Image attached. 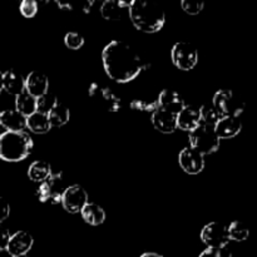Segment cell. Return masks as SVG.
I'll return each instance as SVG.
<instances>
[{
  "mask_svg": "<svg viewBox=\"0 0 257 257\" xmlns=\"http://www.w3.org/2000/svg\"><path fill=\"white\" fill-rule=\"evenodd\" d=\"M105 73L117 83H130L147 68L137 50L123 40H112L102 52Z\"/></svg>",
  "mask_w": 257,
  "mask_h": 257,
  "instance_id": "6da1fadb",
  "label": "cell"
},
{
  "mask_svg": "<svg viewBox=\"0 0 257 257\" xmlns=\"http://www.w3.org/2000/svg\"><path fill=\"white\" fill-rule=\"evenodd\" d=\"M128 14L133 25L143 33L160 32L166 22L162 8L146 0H132L128 3Z\"/></svg>",
  "mask_w": 257,
  "mask_h": 257,
  "instance_id": "7a4b0ae2",
  "label": "cell"
},
{
  "mask_svg": "<svg viewBox=\"0 0 257 257\" xmlns=\"http://www.w3.org/2000/svg\"><path fill=\"white\" fill-rule=\"evenodd\" d=\"M34 143L29 133L7 132L0 136V158L5 162H20L29 157Z\"/></svg>",
  "mask_w": 257,
  "mask_h": 257,
  "instance_id": "3957f363",
  "label": "cell"
},
{
  "mask_svg": "<svg viewBox=\"0 0 257 257\" xmlns=\"http://www.w3.org/2000/svg\"><path fill=\"white\" fill-rule=\"evenodd\" d=\"M190 143L191 147L203 156L212 155L220 148V138L216 135L213 127L202 123L190 132Z\"/></svg>",
  "mask_w": 257,
  "mask_h": 257,
  "instance_id": "277c9868",
  "label": "cell"
},
{
  "mask_svg": "<svg viewBox=\"0 0 257 257\" xmlns=\"http://www.w3.org/2000/svg\"><path fill=\"white\" fill-rule=\"evenodd\" d=\"M212 104L223 115L240 117L245 109V103L231 89H220L213 95Z\"/></svg>",
  "mask_w": 257,
  "mask_h": 257,
  "instance_id": "5b68a950",
  "label": "cell"
},
{
  "mask_svg": "<svg viewBox=\"0 0 257 257\" xmlns=\"http://www.w3.org/2000/svg\"><path fill=\"white\" fill-rule=\"evenodd\" d=\"M172 62L178 69L191 70L197 65L198 50L193 44L188 42H178L171 50Z\"/></svg>",
  "mask_w": 257,
  "mask_h": 257,
  "instance_id": "8992f818",
  "label": "cell"
},
{
  "mask_svg": "<svg viewBox=\"0 0 257 257\" xmlns=\"http://www.w3.org/2000/svg\"><path fill=\"white\" fill-rule=\"evenodd\" d=\"M88 94L100 107L104 108L105 110H109V112H117L122 107L120 98L109 87H104V85H100L98 83H92L89 85V89H88Z\"/></svg>",
  "mask_w": 257,
  "mask_h": 257,
  "instance_id": "52a82bcc",
  "label": "cell"
},
{
  "mask_svg": "<svg viewBox=\"0 0 257 257\" xmlns=\"http://www.w3.org/2000/svg\"><path fill=\"white\" fill-rule=\"evenodd\" d=\"M201 240L208 248H222L226 247L230 238H228L227 226L223 223L213 221L207 223L201 231Z\"/></svg>",
  "mask_w": 257,
  "mask_h": 257,
  "instance_id": "ba28073f",
  "label": "cell"
},
{
  "mask_svg": "<svg viewBox=\"0 0 257 257\" xmlns=\"http://www.w3.org/2000/svg\"><path fill=\"white\" fill-rule=\"evenodd\" d=\"M60 203L69 213H78L88 203V193L80 185H72L65 187Z\"/></svg>",
  "mask_w": 257,
  "mask_h": 257,
  "instance_id": "9c48e42d",
  "label": "cell"
},
{
  "mask_svg": "<svg viewBox=\"0 0 257 257\" xmlns=\"http://www.w3.org/2000/svg\"><path fill=\"white\" fill-rule=\"evenodd\" d=\"M181 168L188 175H198L205 168V156L192 147L183 148L178 156Z\"/></svg>",
  "mask_w": 257,
  "mask_h": 257,
  "instance_id": "30bf717a",
  "label": "cell"
},
{
  "mask_svg": "<svg viewBox=\"0 0 257 257\" xmlns=\"http://www.w3.org/2000/svg\"><path fill=\"white\" fill-rule=\"evenodd\" d=\"M34 238L27 231H18L14 235L10 236L9 243H8L7 251L13 257L27 255L33 247Z\"/></svg>",
  "mask_w": 257,
  "mask_h": 257,
  "instance_id": "8fae6325",
  "label": "cell"
},
{
  "mask_svg": "<svg viewBox=\"0 0 257 257\" xmlns=\"http://www.w3.org/2000/svg\"><path fill=\"white\" fill-rule=\"evenodd\" d=\"M152 123L161 133H173L177 130V114L158 108L152 113Z\"/></svg>",
  "mask_w": 257,
  "mask_h": 257,
  "instance_id": "7c38bea8",
  "label": "cell"
},
{
  "mask_svg": "<svg viewBox=\"0 0 257 257\" xmlns=\"http://www.w3.org/2000/svg\"><path fill=\"white\" fill-rule=\"evenodd\" d=\"M216 135L220 138H233L241 132L242 130V123L240 117H230V115H223L220 120L213 127Z\"/></svg>",
  "mask_w": 257,
  "mask_h": 257,
  "instance_id": "4fadbf2b",
  "label": "cell"
},
{
  "mask_svg": "<svg viewBox=\"0 0 257 257\" xmlns=\"http://www.w3.org/2000/svg\"><path fill=\"white\" fill-rule=\"evenodd\" d=\"M48 88H49L48 77L37 70L30 72L25 79V90L35 98H39L40 95L45 94L48 92Z\"/></svg>",
  "mask_w": 257,
  "mask_h": 257,
  "instance_id": "5bb4252c",
  "label": "cell"
},
{
  "mask_svg": "<svg viewBox=\"0 0 257 257\" xmlns=\"http://www.w3.org/2000/svg\"><path fill=\"white\" fill-rule=\"evenodd\" d=\"M157 102L158 107L162 108V109L168 110V112L175 113V114H178V112L186 105L182 95L172 89L162 90L160 97H158Z\"/></svg>",
  "mask_w": 257,
  "mask_h": 257,
  "instance_id": "9a60e30c",
  "label": "cell"
},
{
  "mask_svg": "<svg viewBox=\"0 0 257 257\" xmlns=\"http://www.w3.org/2000/svg\"><path fill=\"white\" fill-rule=\"evenodd\" d=\"M0 125L9 132H20L27 128V117L17 109H7L0 113Z\"/></svg>",
  "mask_w": 257,
  "mask_h": 257,
  "instance_id": "2e32d148",
  "label": "cell"
},
{
  "mask_svg": "<svg viewBox=\"0 0 257 257\" xmlns=\"http://www.w3.org/2000/svg\"><path fill=\"white\" fill-rule=\"evenodd\" d=\"M3 89L12 95H19L25 90V78L17 69H9L3 73Z\"/></svg>",
  "mask_w": 257,
  "mask_h": 257,
  "instance_id": "e0dca14e",
  "label": "cell"
},
{
  "mask_svg": "<svg viewBox=\"0 0 257 257\" xmlns=\"http://www.w3.org/2000/svg\"><path fill=\"white\" fill-rule=\"evenodd\" d=\"M201 124L200 112L191 105H185L177 114V128L191 132Z\"/></svg>",
  "mask_w": 257,
  "mask_h": 257,
  "instance_id": "ac0fdd59",
  "label": "cell"
},
{
  "mask_svg": "<svg viewBox=\"0 0 257 257\" xmlns=\"http://www.w3.org/2000/svg\"><path fill=\"white\" fill-rule=\"evenodd\" d=\"M124 10L128 12V3L122 0H107L100 7V14L107 20H120Z\"/></svg>",
  "mask_w": 257,
  "mask_h": 257,
  "instance_id": "d6986e66",
  "label": "cell"
},
{
  "mask_svg": "<svg viewBox=\"0 0 257 257\" xmlns=\"http://www.w3.org/2000/svg\"><path fill=\"white\" fill-rule=\"evenodd\" d=\"M80 213H82L83 220L90 226H99L105 221L104 210L97 203L88 202L80 211Z\"/></svg>",
  "mask_w": 257,
  "mask_h": 257,
  "instance_id": "ffe728a7",
  "label": "cell"
},
{
  "mask_svg": "<svg viewBox=\"0 0 257 257\" xmlns=\"http://www.w3.org/2000/svg\"><path fill=\"white\" fill-rule=\"evenodd\" d=\"M27 128L32 131L33 133H37V135H44V133L49 132L52 125H50L48 114L37 110L32 115L27 117Z\"/></svg>",
  "mask_w": 257,
  "mask_h": 257,
  "instance_id": "44dd1931",
  "label": "cell"
},
{
  "mask_svg": "<svg viewBox=\"0 0 257 257\" xmlns=\"http://www.w3.org/2000/svg\"><path fill=\"white\" fill-rule=\"evenodd\" d=\"M52 167L45 161H35L28 168V177L34 182H44L52 175Z\"/></svg>",
  "mask_w": 257,
  "mask_h": 257,
  "instance_id": "7402d4cb",
  "label": "cell"
},
{
  "mask_svg": "<svg viewBox=\"0 0 257 257\" xmlns=\"http://www.w3.org/2000/svg\"><path fill=\"white\" fill-rule=\"evenodd\" d=\"M15 109L25 117H29L33 113L37 112V98L24 90L15 97Z\"/></svg>",
  "mask_w": 257,
  "mask_h": 257,
  "instance_id": "603a6c76",
  "label": "cell"
},
{
  "mask_svg": "<svg viewBox=\"0 0 257 257\" xmlns=\"http://www.w3.org/2000/svg\"><path fill=\"white\" fill-rule=\"evenodd\" d=\"M49 183L50 191H52V197H50V203L55 205V203H60V198H62L63 192H64V178H63L62 172H52L49 178L47 180Z\"/></svg>",
  "mask_w": 257,
  "mask_h": 257,
  "instance_id": "cb8c5ba5",
  "label": "cell"
},
{
  "mask_svg": "<svg viewBox=\"0 0 257 257\" xmlns=\"http://www.w3.org/2000/svg\"><path fill=\"white\" fill-rule=\"evenodd\" d=\"M48 118L52 127H63L69 122L70 118V110L67 105L60 104L58 103L49 113H48Z\"/></svg>",
  "mask_w": 257,
  "mask_h": 257,
  "instance_id": "d4e9b609",
  "label": "cell"
},
{
  "mask_svg": "<svg viewBox=\"0 0 257 257\" xmlns=\"http://www.w3.org/2000/svg\"><path fill=\"white\" fill-rule=\"evenodd\" d=\"M198 112H200L201 123L206 125H211V127H215L216 123L222 118V114L220 113V110L212 103H210V104H203L198 109Z\"/></svg>",
  "mask_w": 257,
  "mask_h": 257,
  "instance_id": "484cf974",
  "label": "cell"
},
{
  "mask_svg": "<svg viewBox=\"0 0 257 257\" xmlns=\"http://www.w3.org/2000/svg\"><path fill=\"white\" fill-rule=\"evenodd\" d=\"M228 238L232 241H237V242H242V241L247 240L250 236V230L247 226L241 221H233L231 225L227 227Z\"/></svg>",
  "mask_w": 257,
  "mask_h": 257,
  "instance_id": "4316f807",
  "label": "cell"
},
{
  "mask_svg": "<svg viewBox=\"0 0 257 257\" xmlns=\"http://www.w3.org/2000/svg\"><path fill=\"white\" fill-rule=\"evenodd\" d=\"M57 104L58 98L53 93L47 92L45 94L37 98V110L40 113H44V114H48Z\"/></svg>",
  "mask_w": 257,
  "mask_h": 257,
  "instance_id": "83f0119b",
  "label": "cell"
},
{
  "mask_svg": "<svg viewBox=\"0 0 257 257\" xmlns=\"http://www.w3.org/2000/svg\"><path fill=\"white\" fill-rule=\"evenodd\" d=\"M64 44L72 50H78L84 45V38L75 32H69L64 37Z\"/></svg>",
  "mask_w": 257,
  "mask_h": 257,
  "instance_id": "f1b7e54d",
  "label": "cell"
},
{
  "mask_svg": "<svg viewBox=\"0 0 257 257\" xmlns=\"http://www.w3.org/2000/svg\"><path fill=\"white\" fill-rule=\"evenodd\" d=\"M181 7H182V9L187 14L197 15L202 12L205 4H203V2H200V0H182L181 2Z\"/></svg>",
  "mask_w": 257,
  "mask_h": 257,
  "instance_id": "f546056e",
  "label": "cell"
},
{
  "mask_svg": "<svg viewBox=\"0 0 257 257\" xmlns=\"http://www.w3.org/2000/svg\"><path fill=\"white\" fill-rule=\"evenodd\" d=\"M131 108L136 110H142V112H155L156 109H158V102L155 100V102H145V100H138L135 99L131 102Z\"/></svg>",
  "mask_w": 257,
  "mask_h": 257,
  "instance_id": "4dcf8cb0",
  "label": "cell"
},
{
  "mask_svg": "<svg viewBox=\"0 0 257 257\" xmlns=\"http://www.w3.org/2000/svg\"><path fill=\"white\" fill-rule=\"evenodd\" d=\"M19 9L25 18H33L38 13V3L35 0H24L20 4Z\"/></svg>",
  "mask_w": 257,
  "mask_h": 257,
  "instance_id": "1f68e13d",
  "label": "cell"
},
{
  "mask_svg": "<svg viewBox=\"0 0 257 257\" xmlns=\"http://www.w3.org/2000/svg\"><path fill=\"white\" fill-rule=\"evenodd\" d=\"M35 196H37L38 201L42 203L49 202L50 197H52V191H50L49 183L47 181L42 182L39 185V187L37 188V192H35Z\"/></svg>",
  "mask_w": 257,
  "mask_h": 257,
  "instance_id": "d6a6232c",
  "label": "cell"
},
{
  "mask_svg": "<svg viewBox=\"0 0 257 257\" xmlns=\"http://www.w3.org/2000/svg\"><path fill=\"white\" fill-rule=\"evenodd\" d=\"M198 257H232V253L228 248H206Z\"/></svg>",
  "mask_w": 257,
  "mask_h": 257,
  "instance_id": "836d02e7",
  "label": "cell"
},
{
  "mask_svg": "<svg viewBox=\"0 0 257 257\" xmlns=\"http://www.w3.org/2000/svg\"><path fill=\"white\" fill-rule=\"evenodd\" d=\"M10 215V205L4 197L0 196V223L4 222Z\"/></svg>",
  "mask_w": 257,
  "mask_h": 257,
  "instance_id": "e575fe53",
  "label": "cell"
},
{
  "mask_svg": "<svg viewBox=\"0 0 257 257\" xmlns=\"http://www.w3.org/2000/svg\"><path fill=\"white\" fill-rule=\"evenodd\" d=\"M10 232L8 228L3 227V226H0V251H4L7 250L8 247V243H9V240H10Z\"/></svg>",
  "mask_w": 257,
  "mask_h": 257,
  "instance_id": "d590c367",
  "label": "cell"
},
{
  "mask_svg": "<svg viewBox=\"0 0 257 257\" xmlns=\"http://www.w3.org/2000/svg\"><path fill=\"white\" fill-rule=\"evenodd\" d=\"M140 257H163V256L160 255V253H156V252H145V253H142Z\"/></svg>",
  "mask_w": 257,
  "mask_h": 257,
  "instance_id": "8d00e7d4",
  "label": "cell"
},
{
  "mask_svg": "<svg viewBox=\"0 0 257 257\" xmlns=\"http://www.w3.org/2000/svg\"><path fill=\"white\" fill-rule=\"evenodd\" d=\"M2 77H3V73L0 72V93H2V90H3V79H2Z\"/></svg>",
  "mask_w": 257,
  "mask_h": 257,
  "instance_id": "74e56055",
  "label": "cell"
},
{
  "mask_svg": "<svg viewBox=\"0 0 257 257\" xmlns=\"http://www.w3.org/2000/svg\"><path fill=\"white\" fill-rule=\"evenodd\" d=\"M15 257H28L27 255H22V256H15Z\"/></svg>",
  "mask_w": 257,
  "mask_h": 257,
  "instance_id": "f35d334b",
  "label": "cell"
},
{
  "mask_svg": "<svg viewBox=\"0 0 257 257\" xmlns=\"http://www.w3.org/2000/svg\"><path fill=\"white\" fill-rule=\"evenodd\" d=\"M0 113H2V112H0Z\"/></svg>",
  "mask_w": 257,
  "mask_h": 257,
  "instance_id": "ab89813d",
  "label": "cell"
}]
</instances>
